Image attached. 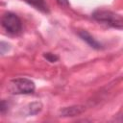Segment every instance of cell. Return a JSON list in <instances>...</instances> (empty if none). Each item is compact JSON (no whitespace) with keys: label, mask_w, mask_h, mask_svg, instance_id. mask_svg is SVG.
Segmentation results:
<instances>
[{"label":"cell","mask_w":123,"mask_h":123,"mask_svg":"<svg viewBox=\"0 0 123 123\" xmlns=\"http://www.w3.org/2000/svg\"><path fill=\"white\" fill-rule=\"evenodd\" d=\"M92 18L97 22L108 25L110 27L122 29L123 28V17L111 11L107 10H96L91 14Z\"/></svg>","instance_id":"cell-1"},{"label":"cell","mask_w":123,"mask_h":123,"mask_svg":"<svg viewBox=\"0 0 123 123\" xmlns=\"http://www.w3.org/2000/svg\"><path fill=\"white\" fill-rule=\"evenodd\" d=\"M35 89V83L28 78H15L8 84V90L12 94H31Z\"/></svg>","instance_id":"cell-2"},{"label":"cell","mask_w":123,"mask_h":123,"mask_svg":"<svg viewBox=\"0 0 123 123\" xmlns=\"http://www.w3.org/2000/svg\"><path fill=\"white\" fill-rule=\"evenodd\" d=\"M1 25L4 30L10 35H19L22 32L21 19L13 12H7L1 17Z\"/></svg>","instance_id":"cell-3"},{"label":"cell","mask_w":123,"mask_h":123,"mask_svg":"<svg viewBox=\"0 0 123 123\" xmlns=\"http://www.w3.org/2000/svg\"><path fill=\"white\" fill-rule=\"evenodd\" d=\"M85 111V107L81 105H74V106H69V107H64L60 110L59 114L60 116L62 117H69V116H76L81 114L82 112Z\"/></svg>","instance_id":"cell-4"},{"label":"cell","mask_w":123,"mask_h":123,"mask_svg":"<svg viewBox=\"0 0 123 123\" xmlns=\"http://www.w3.org/2000/svg\"><path fill=\"white\" fill-rule=\"evenodd\" d=\"M78 35H79V37L85 41V42H86L90 47H92L93 49H96V50H99V49H102V44L98 41V40H96L87 31H86V30H80L79 32H78Z\"/></svg>","instance_id":"cell-5"},{"label":"cell","mask_w":123,"mask_h":123,"mask_svg":"<svg viewBox=\"0 0 123 123\" xmlns=\"http://www.w3.org/2000/svg\"><path fill=\"white\" fill-rule=\"evenodd\" d=\"M23 1L26 2L28 5L32 6L33 8H35L36 10L41 12L49 13V12H50L47 3L44 0H23Z\"/></svg>","instance_id":"cell-6"},{"label":"cell","mask_w":123,"mask_h":123,"mask_svg":"<svg viewBox=\"0 0 123 123\" xmlns=\"http://www.w3.org/2000/svg\"><path fill=\"white\" fill-rule=\"evenodd\" d=\"M41 110H42V104L40 102H33L27 106L26 114L27 115H35V114H37Z\"/></svg>","instance_id":"cell-7"},{"label":"cell","mask_w":123,"mask_h":123,"mask_svg":"<svg viewBox=\"0 0 123 123\" xmlns=\"http://www.w3.org/2000/svg\"><path fill=\"white\" fill-rule=\"evenodd\" d=\"M44 58L50 62H57L59 60L58 56H56L55 54H52V53H45L44 54Z\"/></svg>","instance_id":"cell-8"},{"label":"cell","mask_w":123,"mask_h":123,"mask_svg":"<svg viewBox=\"0 0 123 123\" xmlns=\"http://www.w3.org/2000/svg\"><path fill=\"white\" fill-rule=\"evenodd\" d=\"M9 49H10V45H9L7 42L1 41V44H0V51H1V54L4 55L6 52H8Z\"/></svg>","instance_id":"cell-9"},{"label":"cell","mask_w":123,"mask_h":123,"mask_svg":"<svg viewBox=\"0 0 123 123\" xmlns=\"http://www.w3.org/2000/svg\"><path fill=\"white\" fill-rule=\"evenodd\" d=\"M8 107H9L8 102L5 101V100H2V101H1V109H0L2 114H4V113L6 112V111H8Z\"/></svg>","instance_id":"cell-10"},{"label":"cell","mask_w":123,"mask_h":123,"mask_svg":"<svg viewBox=\"0 0 123 123\" xmlns=\"http://www.w3.org/2000/svg\"><path fill=\"white\" fill-rule=\"evenodd\" d=\"M57 2L59 3V5L62 6V7H68L69 6L68 0H57Z\"/></svg>","instance_id":"cell-11"}]
</instances>
